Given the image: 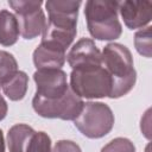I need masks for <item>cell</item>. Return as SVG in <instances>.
<instances>
[{"label":"cell","mask_w":152,"mask_h":152,"mask_svg":"<svg viewBox=\"0 0 152 152\" xmlns=\"http://www.w3.org/2000/svg\"><path fill=\"white\" fill-rule=\"evenodd\" d=\"M119 2L112 0H90L86 2L84 14L87 26L93 38L113 40L121 36V24L118 19Z\"/></svg>","instance_id":"obj_3"},{"label":"cell","mask_w":152,"mask_h":152,"mask_svg":"<svg viewBox=\"0 0 152 152\" xmlns=\"http://www.w3.org/2000/svg\"><path fill=\"white\" fill-rule=\"evenodd\" d=\"M70 89L81 99L109 97L112 78L102 65L72 69L70 75Z\"/></svg>","instance_id":"obj_4"},{"label":"cell","mask_w":152,"mask_h":152,"mask_svg":"<svg viewBox=\"0 0 152 152\" xmlns=\"http://www.w3.org/2000/svg\"><path fill=\"white\" fill-rule=\"evenodd\" d=\"M101 152H135V146L126 138H115L103 146Z\"/></svg>","instance_id":"obj_18"},{"label":"cell","mask_w":152,"mask_h":152,"mask_svg":"<svg viewBox=\"0 0 152 152\" xmlns=\"http://www.w3.org/2000/svg\"><path fill=\"white\" fill-rule=\"evenodd\" d=\"M34 133L36 131L25 124H18L12 126L7 134L10 152H27Z\"/></svg>","instance_id":"obj_12"},{"label":"cell","mask_w":152,"mask_h":152,"mask_svg":"<svg viewBox=\"0 0 152 152\" xmlns=\"http://www.w3.org/2000/svg\"><path fill=\"white\" fill-rule=\"evenodd\" d=\"M119 11L124 19L125 25L131 28H140L147 25L152 18V2L151 1H132L126 0L119 2Z\"/></svg>","instance_id":"obj_10"},{"label":"cell","mask_w":152,"mask_h":152,"mask_svg":"<svg viewBox=\"0 0 152 152\" xmlns=\"http://www.w3.org/2000/svg\"><path fill=\"white\" fill-rule=\"evenodd\" d=\"M81 1H46L49 13L42 42L66 51L76 36V24Z\"/></svg>","instance_id":"obj_1"},{"label":"cell","mask_w":152,"mask_h":152,"mask_svg":"<svg viewBox=\"0 0 152 152\" xmlns=\"http://www.w3.org/2000/svg\"><path fill=\"white\" fill-rule=\"evenodd\" d=\"M145 152H150V145H147V147H146V151Z\"/></svg>","instance_id":"obj_21"},{"label":"cell","mask_w":152,"mask_h":152,"mask_svg":"<svg viewBox=\"0 0 152 152\" xmlns=\"http://www.w3.org/2000/svg\"><path fill=\"white\" fill-rule=\"evenodd\" d=\"M134 45L137 51L150 58L151 57V27L147 26L140 31H138L134 36Z\"/></svg>","instance_id":"obj_16"},{"label":"cell","mask_w":152,"mask_h":152,"mask_svg":"<svg viewBox=\"0 0 152 152\" xmlns=\"http://www.w3.org/2000/svg\"><path fill=\"white\" fill-rule=\"evenodd\" d=\"M65 58V50L43 42L33 52V63L37 69H61Z\"/></svg>","instance_id":"obj_11"},{"label":"cell","mask_w":152,"mask_h":152,"mask_svg":"<svg viewBox=\"0 0 152 152\" xmlns=\"http://www.w3.org/2000/svg\"><path fill=\"white\" fill-rule=\"evenodd\" d=\"M17 71L18 64L15 58L6 51H0V84Z\"/></svg>","instance_id":"obj_15"},{"label":"cell","mask_w":152,"mask_h":152,"mask_svg":"<svg viewBox=\"0 0 152 152\" xmlns=\"http://www.w3.org/2000/svg\"><path fill=\"white\" fill-rule=\"evenodd\" d=\"M83 103L82 99L70 88L63 96L57 99H45L36 94L32 100L33 109L38 115L62 120H75L80 114Z\"/></svg>","instance_id":"obj_6"},{"label":"cell","mask_w":152,"mask_h":152,"mask_svg":"<svg viewBox=\"0 0 152 152\" xmlns=\"http://www.w3.org/2000/svg\"><path fill=\"white\" fill-rule=\"evenodd\" d=\"M0 99H2V96H1V95H0Z\"/></svg>","instance_id":"obj_22"},{"label":"cell","mask_w":152,"mask_h":152,"mask_svg":"<svg viewBox=\"0 0 152 152\" xmlns=\"http://www.w3.org/2000/svg\"><path fill=\"white\" fill-rule=\"evenodd\" d=\"M51 152H82L81 147L71 140H59L55 144Z\"/></svg>","instance_id":"obj_19"},{"label":"cell","mask_w":152,"mask_h":152,"mask_svg":"<svg viewBox=\"0 0 152 152\" xmlns=\"http://www.w3.org/2000/svg\"><path fill=\"white\" fill-rule=\"evenodd\" d=\"M66 57H68V63L72 69L102 65L101 52L96 48L94 40L89 38L80 39L71 48Z\"/></svg>","instance_id":"obj_9"},{"label":"cell","mask_w":152,"mask_h":152,"mask_svg":"<svg viewBox=\"0 0 152 152\" xmlns=\"http://www.w3.org/2000/svg\"><path fill=\"white\" fill-rule=\"evenodd\" d=\"M27 83L28 77L24 71H17L14 72L10 78L4 81L0 87L4 91V94L12 101H19L21 100L27 90Z\"/></svg>","instance_id":"obj_14"},{"label":"cell","mask_w":152,"mask_h":152,"mask_svg":"<svg viewBox=\"0 0 152 152\" xmlns=\"http://www.w3.org/2000/svg\"><path fill=\"white\" fill-rule=\"evenodd\" d=\"M19 25L15 15L6 10L0 11V44L13 45L19 38Z\"/></svg>","instance_id":"obj_13"},{"label":"cell","mask_w":152,"mask_h":152,"mask_svg":"<svg viewBox=\"0 0 152 152\" xmlns=\"http://www.w3.org/2000/svg\"><path fill=\"white\" fill-rule=\"evenodd\" d=\"M33 80L37 86L36 94L45 99L61 97L69 89L66 74L62 69H37Z\"/></svg>","instance_id":"obj_8"},{"label":"cell","mask_w":152,"mask_h":152,"mask_svg":"<svg viewBox=\"0 0 152 152\" xmlns=\"http://www.w3.org/2000/svg\"><path fill=\"white\" fill-rule=\"evenodd\" d=\"M0 152H5V141H4V135L1 129H0Z\"/></svg>","instance_id":"obj_20"},{"label":"cell","mask_w":152,"mask_h":152,"mask_svg":"<svg viewBox=\"0 0 152 152\" xmlns=\"http://www.w3.org/2000/svg\"><path fill=\"white\" fill-rule=\"evenodd\" d=\"M75 127L86 137L91 139L102 138L108 134L114 125L112 109L102 102H87L74 120Z\"/></svg>","instance_id":"obj_5"},{"label":"cell","mask_w":152,"mask_h":152,"mask_svg":"<svg viewBox=\"0 0 152 152\" xmlns=\"http://www.w3.org/2000/svg\"><path fill=\"white\" fill-rule=\"evenodd\" d=\"M27 152H51V139L45 132H36Z\"/></svg>","instance_id":"obj_17"},{"label":"cell","mask_w":152,"mask_h":152,"mask_svg":"<svg viewBox=\"0 0 152 152\" xmlns=\"http://www.w3.org/2000/svg\"><path fill=\"white\" fill-rule=\"evenodd\" d=\"M10 6L15 12V18L19 25V32L25 39H33L37 36L42 34L46 19L43 10L40 8L42 1H8Z\"/></svg>","instance_id":"obj_7"},{"label":"cell","mask_w":152,"mask_h":152,"mask_svg":"<svg viewBox=\"0 0 152 152\" xmlns=\"http://www.w3.org/2000/svg\"><path fill=\"white\" fill-rule=\"evenodd\" d=\"M101 61L112 78L109 97L118 99L126 95L134 87L137 80L131 51L122 44L110 43L103 48Z\"/></svg>","instance_id":"obj_2"}]
</instances>
